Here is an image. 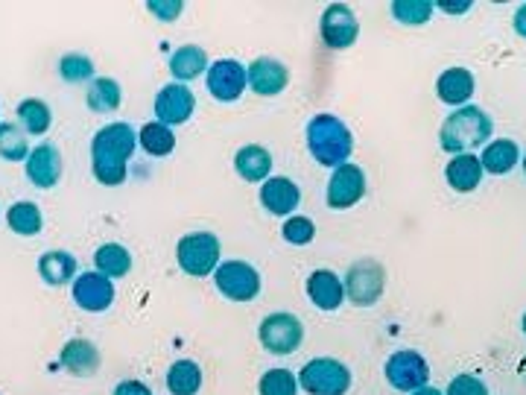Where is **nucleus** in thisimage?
<instances>
[{
  "label": "nucleus",
  "instance_id": "1",
  "mask_svg": "<svg viewBox=\"0 0 526 395\" xmlns=\"http://www.w3.org/2000/svg\"><path fill=\"white\" fill-rule=\"evenodd\" d=\"M135 132L129 123L117 120L103 126L94 141H91V167H94V179L100 185H123L126 182V161L135 153Z\"/></svg>",
  "mask_w": 526,
  "mask_h": 395
},
{
  "label": "nucleus",
  "instance_id": "2",
  "mask_svg": "<svg viewBox=\"0 0 526 395\" xmlns=\"http://www.w3.org/2000/svg\"><path fill=\"white\" fill-rule=\"evenodd\" d=\"M307 147L319 164L337 170L348 164V156L354 153V138L337 115H316L307 123Z\"/></svg>",
  "mask_w": 526,
  "mask_h": 395
},
{
  "label": "nucleus",
  "instance_id": "3",
  "mask_svg": "<svg viewBox=\"0 0 526 395\" xmlns=\"http://www.w3.org/2000/svg\"><path fill=\"white\" fill-rule=\"evenodd\" d=\"M491 118L477 109V106H462L456 109L451 118L442 123V132H439V141H442V150L453 153V156H465L468 150H477L483 147L491 138Z\"/></svg>",
  "mask_w": 526,
  "mask_h": 395
},
{
  "label": "nucleus",
  "instance_id": "4",
  "mask_svg": "<svg viewBox=\"0 0 526 395\" xmlns=\"http://www.w3.org/2000/svg\"><path fill=\"white\" fill-rule=\"evenodd\" d=\"M299 387L310 395H345L351 390V372L334 357H316L304 363L299 372Z\"/></svg>",
  "mask_w": 526,
  "mask_h": 395
},
{
  "label": "nucleus",
  "instance_id": "5",
  "mask_svg": "<svg viewBox=\"0 0 526 395\" xmlns=\"http://www.w3.org/2000/svg\"><path fill=\"white\" fill-rule=\"evenodd\" d=\"M176 261L188 276L205 278L217 273L220 267V240L211 232H193L185 235L176 246Z\"/></svg>",
  "mask_w": 526,
  "mask_h": 395
},
{
  "label": "nucleus",
  "instance_id": "6",
  "mask_svg": "<svg viewBox=\"0 0 526 395\" xmlns=\"http://www.w3.org/2000/svg\"><path fill=\"white\" fill-rule=\"evenodd\" d=\"M342 284H345V296L357 308H369L386 290V273H383V267L377 264L375 258H363V261H357L348 270V276H345Z\"/></svg>",
  "mask_w": 526,
  "mask_h": 395
},
{
  "label": "nucleus",
  "instance_id": "7",
  "mask_svg": "<svg viewBox=\"0 0 526 395\" xmlns=\"http://www.w3.org/2000/svg\"><path fill=\"white\" fill-rule=\"evenodd\" d=\"M214 278H217V290L231 302H252L261 293V276L246 261H223Z\"/></svg>",
  "mask_w": 526,
  "mask_h": 395
},
{
  "label": "nucleus",
  "instance_id": "8",
  "mask_svg": "<svg viewBox=\"0 0 526 395\" xmlns=\"http://www.w3.org/2000/svg\"><path fill=\"white\" fill-rule=\"evenodd\" d=\"M383 375H386V381L395 390H401V393H418L430 381V366H427V360L418 355V352L404 349V352H395V355L386 360Z\"/></svg>",
  "mask_w": 526,
  "mask_h": 395
},
{
  "label": "nucleus",
  "instance_id": "9",
  "mask_svg": "<svg viewBox=\"0 0 526 395\" xmlns=\"http://www.w3.org/2000/svg\"><path fill=\"white\" fill-rule=\"evenodd\" d=\"M261 346L272 355H293L299 352L301 340H304V328L293 314H269L261 322Z\"/></svg>",
  "mask_w": 526,
  "mask_h": 395
},
{
  "label": "nucleus",
  "instance_id": "10",
  "mask_svg": "<svg viewBox=\"0 0 526 395\" xmlns=\"http://www.w3.org/2000/svg\"><path fill=\"white\" fill-rule=\"evenodd\" d=\"M319 33H322V41H325L331 50H345V47H351V44L357 41V36H360V24H357L351 6H345V3H331V6L322 12Z\"/></svg>",
  "mask_w": 526,
  "mask_h": 395
},
{
  "label": "nucleus",
  "instance_id": "11",
  "mask_svg": "<svg viewBox=\"0 0 526 395\" xmlns=\"http://www.w3.org/2000/svg\"><path fill=\"white\" fill-rule=\"evenodd\" d=\"M71 296H74L76 308H82L88 314H103L114 305L112 278H106L103 273H82V276H76Z\"/></svg>",
  "mask_w": 526,
  "mask_h": 395
},
{
  "label": "nucleus",
  "instance_id": "12",
  "mask_svg": "<svg viewBox=\"0 0 526 395\" xmlns=\"http://www.w3.org/2000/svg\"><path fill=\"white\" fill-rule=\"evenodd\" d=\"M193 109H196V97H193L188 85H182V82L164 85L158 91V97H155V115H158V123H164V126L185 123L193 115Z\"/></svg>",
  "mask_w": 526,
  "mask_h": 395
},
{
  "label": "nucleus",
  "instance_id": "13",
  "mask_svg": "<svg viewBox=\"0 0 526 395\" xmlns=\"http://www.w3.org/2000/svg\"><path fill=\"white\" fill-rule=\"evenodd\" d=\"M208 91H211V97L214 100H220V103H234L243 91H246V85H249V79H246V68L240 65V62H234V59H220V62H214L211 68H208Z\"/></svg>",
  "mask_w": 526,
  "mask_h": 395
},
{
  "label": "nucleus",
  "instance_id": "14",
  "mask_svg": "<svg viewBox=\"0 0 526 395\" xmlns=\"http://www.w3.org/2000/svg\"><path fill=\"white\" fill-rule=\"evenodd\" d=\"M366 194V173L357 164H342L334 170L328 182V205L331 208H351Z\"/></svg>",
  "mask_w": 526,
  "mask_h": 395
},
{
  "label": "nucleus",
  "instance_id": "15",
  "mask_svg": "<svg viewBox=\"0 0 526 395\" xmlns=\"http://www.w3.org/2000/svg\"><path fill=\"white\" fill-rule=\"evenodd\" d=\"M246 79H249V88L261 97H275L281 94L287 85H290V71L284 62L278 59H269V56H261L255 59L249 68H246Z\"/></svg>",
  "mask_w": 526,
  "mask_h": 395
},
{
  "label": "nucleus",
  "instance_id": "16",
  "mask_svg": "<svg viewBox=\"0 0 526 395\" xmlns=\"http://www.w3.org/2000/svg\"><path fill=\"white\" fill-rule=\"evenodd\" d=\"M27 179L41 191H50L62 179V156L56 144H38L36 150L27 158Z\"/></svg>",
  "mask_w": 526,
  "mask_h": 395
},
{
  "label": "nucleus",
  "instance_id": "17",
  "mask_svg": "<svg viewBox=\"0 0 526 395\" xmlns=\"http://www.w3.org/2000/svg\"><path fill=\"white\" fill-rule=\"evenodd\" d=\"M301 202V191L296 182L284 179V176H272L266 179L261 188V205L275 214V217H290Z\"/></svg>",
  "mask_w": 526,
  "mask_h": 395
},
{
  "label": "nucleus",
  "instance_id": "18",
  "mask_svg": "<svg viewBox=\"0 0 526 395\" xmlns=\"http://www.w3.org/2000/svg\"><path fill=\"white\" fill-rule=\"evenodd\" d=\"M307 296L319 311H337L345 299V284L331 270H316L307 278Z\"/></svg>",
  "mask_w": 526,
  "mask_h": 395
},
{
  "label": "nucleus",
  "instance_id": "19",
  "mask_svg": "<svg viewBox=\"0 0 526 395\" xmlns=\"http://www.w3.org/2000/svg\"><path fill=\"white\" fill-rule=\"evenodd\" d=\"M62 366L76 375V378H91L97 369H100V352H97V346L94 343H88V340H68L65 346H62Z\"/></svg>",
  "mask_w": 526,
  "mask_h": 395
},
{
  "label": "nucleus",
  "instance_id": "20",
  "mask_svg": "<svg viewBox=\"0 0 526 395\" xmlns=\"http://www.w3.org/2000/svg\"><path fill=\"white\" fill-rule=\"evenodd\" d=\"M76 258L65 249H50L38 258V276L44 278L50 287H62L68 281H76Z\"/></svg>",
  "mask_w": 526,
  "mask_h": 395
},
{
  "label": "nucleus",
  "instance_id": "21",
  "mask_svg": "<svg viewBox=\"0 0 526 395\" xmlns=\"http://www.w3.org/2000/svg\"><path fill=\"white\" fill-rule=\"evenodd\" d=\"M436 91H439L442 103L462 109L474 97V74L465 68H448L436 82Z\"/></svg>",
  "mask_w": 526,
  "mask_h": 395
},
{
  "label": "nucleus",
  "instance_id": "22",
  "mask_svg": "<svg viewBox=\"0 0 526 395\" xmlns=\"http://www.w3.org/2000/svg\"><path fill=\"white\" fill-rule=\"evenodd\" d=\"M234 170L246 182H263L272 173V156H269V150H263L261 144H246L234 156Z\"/></svg>",
  "mask_w": 526,
  "mask_h": 395
},
{
  "label": "nucleus",
  "instance_id": "23",
  "mask_svg": "<svg viewBox=\"0 0 526 395\" xmlns=\"http://www.w3.org/2000/svg\"><path fill=\"white\" fill-rule=\"evenodd\" d=\"M445 176H448V185H451L453 191L468 194V191H474V188L480 185V179H483V161L477 156H471V153L453 156L448 170H445Z\"/></svg>",
  "mask_w": 526,
  "mask_h": 395
},
{
  "label": "nucleus",
  "instance_id": "24",
  "mask_svg": "<svg viewBox=\"0 0 526 395\" xmlns=\"http://www.w3.org/2000/svg\"><path fill=\"white\" fill-rule=\"evenodd\" d=\"M211 65H208V56H205V50L202 47H196V44H185V47H179L173 56H170V74L176 79H182V85L188 82V79H196L202 71H208Z\"/></svg>",
  "mask_w": 526,
  "mask_h": 395
},
{
  "label": "nucleus",
  "instance_id": "25",
  "mask_svg": "<svg viewBox=\"0 0 526 395\" xmlns=\"http://www.w3.org/2000/svg\"><path fill=\"white\" fill-rule=\"evenodd\" d=\"M94 267L106 278H123L129 276V270H132V255L120 243H103L94 252Z\"/></svg>",
  "mask_w": 526,
  "mask_h": 395
},
{
  "label": "nucleus",
  "instance_id": "26",
  "mask_svg": "<svg viewBox=\"0 0 526 395\" xmlns=\"http://www.w3.org/2000/svg\"><path fill=\"white\" fill-rule=\"evenodd\" d=\"M202 387V369L193 360H176L167 369V390L173 395H196Z\"/></svg>",
  "mask_w": 526,
  "mask_h": 395
},
{
  "label": "nucleus",
  "instance_id": "27",
  "mask_svg": "<svg viewBox=\"0 0 526 395\" xmlns=\"http://www.w3.org/2000/svg\"><path fill=\"white\" fill-rule=\"evenodd\" d=\"M85 100H88V109H91V112H100V115H106V112H114V109H120L123 91H120L117 79L100 77L88 85V94H85Z\"/></svg>",
  "mask_w": 526,
  "mask_h": 395
},
{
  "label": "nucleus",
  "instance_id": "28",
  "mask_svg": "<svg viewBox=\"0 0 526 395\" xmlns=\"http://www.w3.org/2000/svg\"><path fill=\"white\" fill-rule=\"evenodd\" d=\"M6 226L21 237H33L41 232L44 220H41V208L36 202H15L6 211Z\"/></svg>",
  "mask_w": 526,
  "mask_h": 395
},
{
  "label": "nucleus",
  "instance_id": "29",
  "mask_svg": "<svg viewBox=\"0 0 526 395\" xmlns=\"http://www.w3.org/2000/svg\"><path fill=\"white\" fill-rule=\"evenodd\" d=\"M138 141H141V147L155 158L170 156L173 147H176V135H173V129L164 126V123H158V120H150L147 126H141Z\"/></svg>",
  "mask_w": 526,
  "mask_h": 395
},
{
  "label": "nucleus",
  "instance_id": "30",
  "mask_svg": "<svg viewBox=\"0 0 526 395\" xmlns=\"http://www.w3.org/2000/svg\"><path fill=\"white\" fill-rule=\"evenodd\" d=\"M53 123V115H50V106L38 97H27L21 100L18 106V126H24L30 135H44Z\"/></svg>",
  "mask_w": 526,
  "mask_h": 395
},
{
  "label": "nucleus",
  "instance_id": "31",
  "mask_svg": "<svg viewBox=\"0 0 526 395\" xmlns=\"http://www.w3.org/2000/svg\"><path fill=\"white\" fill-rule=\"evenodd\" d=\"M483 170H489L494 176L509 173L518 164V144L515 141H494L483 150Z\"/></svg>",
  "mask_w": 526,
  "mask_h": 395
},
{
  "label": "nucleus",
  "instance_id": "32",
  "mask_svg": "<svg viewBox=\"0 0 526 395\" xmlns=\"http://www.w3.org/2000/svg\"><path fill=\"white\" fill-rule=\"evenodd\" d=\"M27 132L18 123H0V158L6 161H27L30 158Z\"/></svg>",
  "mask_w": 526,
  "mask_h": 395
},
{
  "label": "nucleus",
  "instance_id": "33",
  "mask_svg": "<svg viewBox=\"0 0 526 395\" xmlns=\"http://www.w3.org/2000/svg\"><path fill=\"white\" fill-rule=\"evenodd\" d=\"M261 395H296L299 393V378L287 369H269L261 375L258 384Z\"/></svg>",
  "mask_w": 526,
  "mask_h": 395
},
{
  "label": "nucleus",
  "instance_id": "34",
  "mask_svg": "<svg viewBox=\"0 0 526 395\" xmlns=\"http://www.w3.org/2000/svg\"><path fill=\"white\" fill-rule=\"evenodd\" d=\"M392 15H395L401 24L418 27V24L430 21L433 3H430V0H395V3H392Z\"/></svg>",
  "mask_w": 526,
  "mask_h": 395
},
{
  "label": "nucleus",
  "instance_id": "35",
  "mask_svg": "<svg viewBox=\"0 0 526 395\" xmlns=\"http://www.w3.org/2000/svg\"><path fill=\"white\" fill-rule=\"evenodd\" d=\"M59 74L65 82H85L94 79V62L85 53H68L59 59Z\"/></svg>",
  "mask_w": 526,
  "mask_h": 395
},
{
  "label": "nucleus",
  "instance_id": "36",
  "mask_svg": "<svg viewBox=\"0 0 526 395\" xmlns=\"http://www.w3.org/2000/svg\"><path fill=\"white\" fill-rule=\"evenodd\" d=\"M284 240L287 243H293V246H307L313 235H316V226H313V220L310 217H290L287 223H284Z\"/></svg>",
  "mask_w": 526,
  "mask_h": 395
},
{
  "label": "nucleus",
  "instance_id": "37",
  "mask_svg": "<svg viewBox=\"0 0 526 395\" xmlns=\"http://www.w3.org/2000/svg\"><path fill=\"white\" fill-rule=\"evenodd\" d=\"M448 395H489V387L474 375H456L448 384Z\"/></svg>",
  "mask_w": 526,
  "mask_h": 395
},
{
  "label": "nucleus",
  "instance_id": "38",
  "mask_svg": "<svg viewBox=\"0 0 526 395\" xmlns=\"http://www.w3.org/2000/svg\"><path fill=\"white\" fill-rule=\"evenodd\" d=\"M147 9H150L155 18L173 21V18H179V15H182L185 3H179V0H167V3H161V0H150V3H147Z\"/></svg>",
  "mask_w": 526,
  "mask_h": 395
},
{
  "label": "nucleus",
  "instance_id": "39",
  "mask_svg": "<svg viewBox=\"0 0 526 395\" xmlns=\"http://www.w3.org/2000/svg\"><path fill=\"white\" fill-rule=\"evenodd\" d=\"M114 395H152V390L147 384H141V381H120L114 387Z\"/></svg>",
  "mask_w": 526,
  "mask_h": 395
},
{
  "label": "nucleus",
  "instance_id": "40",
  "mask_svg": "<svg viewBox=\"0 0 526 395\" xmlns=\"http://www.w3.org/2000/svg\"><path fill=\"white\" fill-rule=\"evenodd\" d=\"M515 30H518V36L526 39V3H521L518 12H515Z\"/></svg>",
  "mask_w": 526,
  "mask_h": 395
},
{
  "label": "nucleus",
  "instance_id": "41",
  "mask_svg": "<svg viewBox=\"0 0 526 395\" xmlns=\"http://www.w3.org/2000/svg\"><path fill=\"white\" fill-rule=\"evenodd\" d=\"M445 12H451V15H456V12H465V9H471V3H439Z\"/></svg>",
  "mask_w": 526,
  "mask_h": 395
},
{
  "label": "nucleus",
  "instance_id": "42",
  "mask_svg": "<svg viewBox=\"0 0 526 395\" xmlns=\"http://www.w3.org/2000/svg\"><path fill=\"white\" fill-rule=\"evenodd\" d=\"M415 395H442V393H439L436 387H424V390H418V393H415Z\"/></svg>",
  "mask_w": 526,
  "mask_h": 395
},
{
  "label": "nucleus",
  "instance_id": "43",
  "mask_svg": "<svg viewBox=\"0 0 526 395\" xmlns=\"http://www.w3.org/2000/svg\"><path fill=\"white\" fill-rule=\"evenodd\" d=\"M524 334H526V314H524Z\"/></svg>",
  "mask_w": 526,
  "mask_h": 395
},
{
  "label": "nucleus",
  "instance_id": "44",
  "mask_svg": "<svg viewBox=\"0 0 526 395\" xmlns=\"http://www.w3.org/2000/svg\"><path fill=\"white\" fill-rule=\"evenodd\" d=\"M524 173H526V158H524Z\"/></svg>",
  "mask_w": 526,
  "mask_h": 395
}]
</instances>
